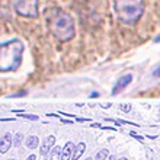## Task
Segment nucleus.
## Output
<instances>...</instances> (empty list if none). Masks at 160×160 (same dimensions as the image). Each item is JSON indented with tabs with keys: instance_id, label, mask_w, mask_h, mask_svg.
I'll list each match as a JSON object with an SVG mask.
<instances>
[{
	"instance_id": "obj_18",
	"label": "nucleus",
	"mask_w": 160,
	"mask_h": 160,
	"mask_svg": "<svg viewBox=\"0 0 160 160\" xmlns=\"http://www.w3.org/2000/svg\"><path fill=\"white\" fill-rule=\"evenodd\" d=\"M35 159H37V156H35V154H31V156L28 157L26 160H35Z\"/></svg>"
},
{
	"instance_id": "obj_14",
	"label": "nucleus",
	"mask_w": 160,
	"mask_h": 160,
	"mask_svg": "<svg viewBox=\"0 0 160 160\" xmlns=\"http://www.w3.org/2000/svg\"><path fill=\"white\" fill-rule=\"evenodd\" d=\"M22 118L31 119V121H37V119H38V117H37V115H26V114H22Z\"/></svg>"
},
{
	"instance_id": "obj_17",
	"label": "nucleus",
	"mask_w": 160,
	"mask_h": 160,
	"mask_svg": "<svg viewBox=\"0 0 160 160\" xmlns=\"http://www.w3.org/2000/svg\"><path fill=\"white\" fill-rule=\"evenodd\" d=\"M90 98H99V93H98V92H92V93H90Z\"/></svg>"
},
{
	"instance_id": "obj_2",
	"label": "nucleus",
	"mask_w": 160,
	"mask_h": 160,
	"mask_svg": "<svg viewBox=\"0 0 160 160\" xmlns=\"http://www.w3.org/2000/svg\"><path fill=\"white\" fill-rule=\"evenodd\" d=\"M23 44L21 39H10L0 47V70L3 73L15 72L22 63Z\"/></svg>"
},
{
	"instance_id": "obj_6",
	"label": "nucleus",
	"mask_w": 160,
	"mask_h": 160,
	"mask_svg": "<svg viewBox=\"0 0 160 160\" xmlns=\"http://www.w3.org/2000/svg\"><path fill=\"white\" fill-rule=\"evenodd\" d=\"M12 134H9V132H6V134L2 135V138H0V152L3 153H8V150L10 148V146H12Z\"/></svg>"
},
{
	"instance_id": "obj_15",
	"label": "nucleus",
	"mask_w": 160,
	"mask_h": 160,
	"mask_svg": "<svg viewBox=\"0 0 160 160\" xmlns=\"http://www.w3.org/2000/svg\"><path fill=\"white\" fill-rule=\"evenodd\" d=\"M153 76H154V77H160V64L157 66L156 68H154V72H153Z\"/></svg>"
},
{
	"instance_id": "obj_11",
	"label": "nucleus",
	"mask_w": 160,
	"mask_h": 160,
	"mask_svg": "<svg viewBox=\"0 0 160 160\" xmlns=\"http://www.w3.org/2000/svg\"><path fill=\"white\" fill-rule=\"evenodd\" d=\"M61 154H63V147L57 146V147H54L52 150H51L50 160H58V159H61Z\"/></svg>"
},
{
	"instance_id": "obj_19",
	"label": "nucleus",
	"mask_w": 160,
	"mask_h": 160,
	"mask_svg": "<svg viewBox=\"0 0 160 160\" xmlns=\"http://www.w3.org/2000/svg\"><path fill=\"white\" fill-rule=\"evenodd\" d=\"M76 119H77V121H89L88 118H76Z\"/></svg>"
},
{
	"instance_id": "obj_21",
	"label": "nucleus",
	"mask_w": 160,
	"mask_h": 160,
	"mask_svg": "<svg viewBox=\"0 0 160 160\" xmlns=\"http://www.w3.org/2000/svg\"><path fill=\"white\" fill-rule=\"evenodd\" d=\"M119 160H128V159H127V157H121V159H119Z\"/></svg>"
},
{
	"instance_id": "obj_7",
	"label": "nucleus",
	"mask_w": 160,
	"mask_h": 160,
	"mask_svg": "<svg viewBox=\"0 0 160 160\" xmlns=\"http://www.w3.org/2000/svg\"><path fill=\"white\" fill-rule=\"evenodd\" d=\"M55 143V137L54 135H48V137H45V140H44V144L41 146V154L42 156H47L48 153H50L51 147L54 146Z\"/></svg>"
},
{
	"instance_id": "obj_1",
	"label": "nucleus",
	"mask_w": 160,
	"mask_h": 160,
	"mask_svg": "<svg viewBox=\"0 0 160 160\" xmlns=\"http://www.w3.org/2000/svg\"><path fill=\"white\" fill-rule=\"evenodd\" d=\"M45 23L51 34L61 42L70 41L76 35V28L72 16L60 8L45 9Z\"/></svg>"
},
{
	"instance_id": "obj_4",
	"label": "nucleus",
	"mask_w": 160,
	"mask_h": 160,
	"mask_svg": "<svg viewBox=\"0 0 160 160\" xmlns=\"http://www.w3.org/2000/svg\"><path fill=\"white\" fill-rule=\"evenodd\" d=\"M18 15L23 18L38 16V0H12Z\"/></svg>"
},
{
	"instance_id": "obj_9",
	"label": "nucleus",
	"mask_w": 160,
	"mask_h": 160,
	"mask_svg": "<svg viewBox=\"0 0 160 160\" xmlns=\"http://www.w3.org/2000/svg\"><path fill=\"white\" fill-rule=\"evenodd\" d=\"M25 144H26V147H28V148H31V150H35V148L38 147L39 140H38V137H37V135H29V137L26 138Z\"/></svg>"
},
{
	"instance_id": "obj_13",
	"label": "nucleus",
	"mask_w": 160,
	"mask_h": 160,
	"mask_svg": "<svg viewBox=\"0 0 160 160\" xmlns=\"http://www.w3.org/2000/svg\"><path fill=\"white\" fill-rule=\"evenodd\" d=\"M21 143H22V134H16L15 138H13V146H15V147H19Z\"/></svg>"
},
{
	"instance_id": "obj_12",
	"label": "nucleus",
	"mask_w": 160,
	"mask_h": 160,
	"mask_svg": "<svg viewBox=\"0 0 160 160\" xmlns=\"http://www.w3.org/2000/svg\"><path fill=\"white\" fill-rule=\"evenodd\" d=\"M108 153H109V152H108L106 148H102L101 152H99V153H98V154H96V157H95V160H105L106 157H108Z\"/></svg>"
},
{
	"instance_id": "obj_20",
	"label": "nucleus",
	"mask_w": 160,
	"mask_h": 160,
	"mask_svg": "<svg viewBox=\"0 0 160 160\" xmlns=\"http://www.w3.org/2000/svg\"><path fill=\"white\" fill-rule=\"evenodd\" d=\"M154 41H156V42H160V35H159V37H157L156 39H154Z\"/></svg>"
},
{
	"instance_id": "obj_3",
	"label": "nucleus",
	"mask_w": 160,
	"mask_h": 160,
	"mask_svg": "<svg viewBox=\"0 0 160 160\" xmlns=\"http://www.w3.org/2000/svg\"><path fill=\"white\" fill-rule=\"evenodd\" d=\"M115 15L125 25H132L143 16V0H114Z\"/></svg>"
},
{
	"instance_id": "obj_22",
	"label": "nucleus",
	"mask_w": 160,
	"mask_h": 160,
	"mask_svg": "<svg viewBox=\"0 0 160 160\" xmlns=\"http://www.w3.org/2000/svg\"><path fill=\"white\" fill-rule=\"evenodd\" d=\"M86 160H92V159H90V157H89V159H86Z\"/></svg>"
},
{
	"instance_id": "obj_8",
	"label": "nucleus",
	"mask_w": 160,
	"mask_h": 160,
	"mask_svg": "<svg viewBox=\"0 0 160 160\" xmlns=\"http://www.w3.org/2000/svg\"><path fill=\"white\" fill-rule=\"evenodd\" d=\"M74 148H76V146H74V143H67L66 146H64L63 148V154H61V159L60 160H70L73 157V153H74Z\"/></svg>"
},
{
	"instance_id": "obj_23",
	"label": "nucleus",
	"mask_w": 160,
	"mask_h": 160,
	"mask_svg": "<svg viewBox=\"0 0 160 160\" xmlns=\"http://www.w3.org/2000/svg\"><path fill=\"white\" fill-rule=\"evenodd\" d=\"M9 160H15V159H9Z\"/></svg>"
},
{
	"instance_id": "obj_10",
	"label": "nucleus",
	"mask_w": 160,
	"mask_h": 160,
	"mask_svg": "<svg viewBox=\"0 0 160 160\" xmlns=\"http://www.w3.org/2000/svg\"><path fill=\"white\" fill-rule=\"evenodd\" d=\"M84 150H86V144L82 141V143H79L76 146V148H74V153H73V157H72V160H77L82 154L84 153Z\"/></svg>"
},
{
	"instance_id": "obj_16",
	"label": "nucleus",
	"mask_w": 160,
	"mask_h": 160,
	"mask_svg": "<svg viewBox=\"0 0 160 160\" xmlns=\"http://www.w3.org/2000/svg\"><path fill=\"white\" fill-rule=\"evenodd\" d=\"M121 111H124V112H130L131 106L130 105H121Z\"/></svg>"
},
{
	"instance_id": "obj_5",
	"label": "nucleus",
	"mask_w": 160,
	"mask_h": 160,
	"mask_svg": "<svg viewBox=\"0 0 160 160\" xmlns=\"http://www.w3.org/2000/svg\"><path fill=\"white\" fill-rule=\"evenodd\" d=\"M131 80H132V76H131V74H125V76H122L121 79L117 82L115 88L112 89V95H118L119 92H122V90H124V89L131 83Z\"/></svg>"
}]
</instances>
